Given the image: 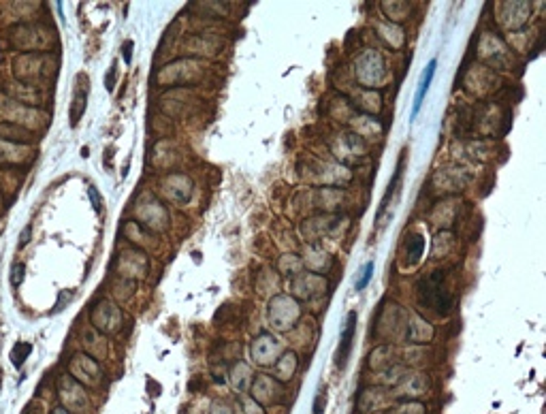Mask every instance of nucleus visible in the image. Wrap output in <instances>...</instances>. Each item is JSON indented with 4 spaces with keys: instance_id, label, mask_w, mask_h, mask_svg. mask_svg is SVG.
<instances>
[{
    "instance_id": "obj_10",
    "label": "nucleus",
    "mask_w": 546,
    "mask_h": 414,
    "mask_svg": "<svg viewBox=\"0 0 546 414\" xmlns=\"http://www.w3.org/2000/svg\"><path fill=\"white\" fill-rule=\"evenodd\" d=\"M436 69H438V60H431V62L427 64V69L423 71V77H421V81H418V88H416V99H414V105H412L410 120H414V117L418 115V111H421V105H423V101H425V97H427V90H429L431 81H433Z\"/></svg>"
},
{
    "instance_id": "obj_4",
    "label": "nucleus",
    "mask_w": 546,
    "mask_h": 414,
    "mask_svg": "<svg viewBox=\"0 0 546 414\" xmlns=\"http://www.w3.org/2000/svg\"><path fill=\"white\" fill-rule=\"evenodd\" d=\"M71 376L81 385H99L103 378V367L86 352H75L71 359Z\"/></svg>"
},
{
    "instance_id": "obj_1",
    "label": "nucleus",
    "mask_w": 546,
    "mask_h": 414,
    "mask_svg": "<svg viewBox=\"0 0 546 414\" xmlns=\"http://www.w3.org/2000/svg\"><path fill=\"white\" fill-rule=\"evenodd\" d=\"M13 75L22 84L32 86L34 81L48 79L50 75V60L43 54H24L13 60Z\"/></svg>"
},
{
    "instance_id": "obj_13",
    "label": "nucleus",
    "mask_w": 546,
    "mask_h": 414,
    "mask_svg": "<svg viewBox=\"0 0 546 414\" xmlns=\"http://www.w3.org/2000/svg\"><path fill=\"white\" fill-rule=\"evenodd\" d=\"M403 250H405V265H416L425 252V237L421 233H410L405 237Z\"/></svg>"
},
{
    "instance_id": "obj_8",
    "label": "nucleus",
    "mask_w": 546,
    "mask_h": 414,
    "mask_svg": "<svg viewBox=\"0 0 546 414\" xmlns=\"http://www.w3.org/2000/svg\"><path fill=\"white\" fill-rule=\"evenodd\" d=\"M34 131L26 129L22 124L15 122H3L0 124V141L5 143H15V145H30L34 141Z\"/></svg>"
},
{
    "instance_id": "obj_14",
    "label": "nucleus",
    "mask_w": 546,
    "mask_h": 414,
    "mask_svg": "<svg viewBox=\"0 0 546 414\" xmlns=\"http://www.w3.org/2000/svg\"><path fill=\"white\" fill-rule=\"evenodd\" d=\"M275 387H280L273 378H269V376H257V380H254V387H252V393H254V401H263V404H269V401H273L280 393H273V389Z\"/></svg>"
},
{
    "instance_id": "obj_16",
    "label": "nucleus",
    "mask_w": 546,
    "mask_h": 414,
    "mask_svg": "<svg viewBox=\"0 0 546 414\" xmlns=\"http://www.w3.org/2000/svg\"><path fill=\"white\" fill-rule=\"evenodd\" d=\"M247 380H250V369L243 363H235V367L231 369V383L237 391H245L247 389Z\"/></svg>"
},
{
    "instance_id": "obj_2",
    "label": "nucleus",
    "mask_w": 546,
    "mask_h": 414,
    "mask_svg": "<svg viewBox=\"0 0 546 414\" xmlns=\"http://www.w3.org/2000/svg\"><path fill=\"white\" fill-rule=\"evenodd\" d=\"M90 322L103 336H117L124 327V312L113 301H99L90 312Z\"/></svg>"
},
{
    "instance_id": "obj_23",
    "label": "nucleus",
    "mask_w": 546,
    "mask_h": 414,
    "mask_svg": "<svg viewBox=\"0 0 546 414\" xmlns=\"http://www.w3.org/2000/svg\"><path fill=\"white\" fill-rule=\"evenodd\" d=\"M22 414H43V406H41L38 401H30V404L24 408Z\"/></svg>"
},
{
    "instance_id": "obj_6",
    "label": "nucleus",
    "mask_w": 546,
    "mask_h": 414,
    "mask_svg": "<svg viewBox=\"0 0 546 414\" xmlns=\"http://www.w3.org/2000/svg\"><path fill=\"white\" fill-rule=\"evenodd\" d=\"M13 45L24 48V50H41L50 43V34L45 32V28L41 24H24V26H15L9 30Z\"/></svg>"
},
{
    "instance_id": "obj_19",
    "label": "nucleus",
    "mask_w": 546,
    "mask_h": 414,
    "mask_svg": "<svg viewBox=\"0 0 546 414\" xmlns=\"http://www.w3.org/2000/svg\"><path fill=\"white\" fill-rule=\"evenodd\" d=\"M24 276H26V265L24 263H15L11 267V284L13 286H20L24 282Z\"/></svg>"
},
{
    "instance_id": "obj_3",
    "label": "nucleus",
    "mask_w": 546,
    "mask_h": 414,
    "mask_svg": "<svg viewBox=\"0 0 546 414\" xmlns=\"http://www.w3.org/2000/svg\"><path fill=\"white\" fill-rule=\"evenodd\" d=\"M58 397L62 401V408H66L71 414H81L88 408V395L81 383H77L71 374H62L58 378Z\"/></svg>"
},
{
    "instance_id": "obj_27",
    "label": "nucleus",
    "mask_w": 546,
    "mask_h": 414,
    "mask_svg": "<svg viewBox=\"0 0 546 414\" xmlns=\"http://www.w3.org/2000/svg\"><path fill=\"white\" fill-rule=\"evenodd\" d=\"M52 414H71V412H69V410H66V408H62V406H58V408H54V410H52Z\"/></svg>"
},
{
    "instance_id": "obj_20",
    "label": "nucleus",
    "mask_w": 546,
    "mask_h": 414,
    "mask_svg": "<svg viewBox=\"0 0 546 414\" xmlns=\"http://www.w3.org/2000/svg\"><path fill=\"white\" fill-rule=\"evenodd\" d=\"M241 414H263V408L254 399H241Z\"/></svg>"
},
{
    "instance_id": "obj_26",
    "label": "nucleus",
    "mask_w": 546,
    "mask_h": 414,
    "mask_svg": "<svg viewBox=\"0 0 546 414\" xmlns=\"http://www.w3.org/2000/svg\"><path fill=\"white\" fill-rule=\"evenodd\" d=\"M113 73H115V64L109 69V77H107V90H113Z\"/></svg>"
},
{
    "instance_id": "obj_17",
    "label": "nucleus",
    "mask_w": 546,
    "mask_h": 414,
    "mask_svg": "<svg viewBox=\"0 0 546 414\" xmlns=\"http://www.w3.org/2000/svg\"><path fill=\"white\" fill-rule=\"evenodd\" d=\"M30 352H32V346H30V344H15V348H13V352H11L13 365L20 367V365L30 357Z\"/></svg>"
},
{
    "instance_id": "obj_15",
    "label": "nucleus",
    "mask_w": 546,
    "mask_h": 414,
    "mask_svg": "<svg viewBox=\"0 0 546 414\" xmlns=\"http://www.w3.org/2000/svg\"><path fill=\"white\" fill-rule=\"evenodd\" d=\"M86 105H88V92L77 86V92H75V99H73V105H71V124L73 127L79 124L83 111H86Z\"/></svg>"
},
{
    "instance_id": "obj_24",
    "label": "nucleus",
    "mask_w": 546,
    "mask_h": 414,
    "mask_svg": "<svg viewBox=\"0 0 546 414\" xmlns=\"http://www.w3.org/2000/svg\"><path fill=\"white\" fill-rule=\"evenodd\" d=\"M124 60L126 62H131V54H133V41H126V43H124Z\"/></svg>"
},
{
    "instance_id": "obj_7",
    "label": "nucleus",
    "mask_w": 546,
    "mask_h": 414,
    "mask_svg": "<svg viewBox=\"0 0 546 414\" xmlns=\"http://www.w3.org/2000/svg\"><path fill=\"white\" fill-rule=\"evenodd\" d=\"M117 271L122 276H129V280H139L145 276L148 271V257L141 250H124L120 255V263H117Z\"/></svg>"
},
{
    "instance_id": "obj_22",
    "label": "nucleus",
    "mask_w": 546,
    "mask_h": 414,
    "mask_svg": "<svg viewBox=\"0 0 546 414\" xmlns=\"http://www.w3.org/2000/svg\"><path fill=\"white\" fill-rule=\"evenodd\" d=\"M324 404H326V393L320 391L316 395V404H314V414H322L324 412Z\"/></svg>"
},
{
    "instance_id": "obj_18",
    "label": "nucleus",
    "mask_w": 546,
    "mask_h": 414,
    "mask_svg": "<svg viewBox=\"0 0 546 414\" xmlns=\"http://www.w3.org/2000/svg\"><path fill=\"white\" fill-rule=\"evenodd\" d=\"M371 276H373V263H367V265H365V269H363V276H361V278L357 280V284H354V288H357V291H363V288H367V284H369Z\"/></svg>"
},
{
    "instance_id": "obj_5",
    "label": "nucleus",
    "mask_w": 546,
    "mask_h": 414,
    "mask_svg": "<svg viewBox=\"0 0 546 414\" xmlns=\"http://www.w3.org/2000/svg\"><path fill=\"white\" fill-rule=\"evenodd\" d=\"M137 214L139 220L150 227V231H164L169 227V214H166L164 205L154 197H143L137 203Z\"/></svg>"
},
{
    "instance_id": "obj_12",
    "label": "nucleus",
    "mask_w": 546,
    "mask_h": 414,
    "mask_svg": "<svg viewBox=\"0 0 546 414\" xmlns=\"http://www.w3.org/2000/svg\"><path fill=\"white\" fill-rule=\"evenodd\" d=\"M354 334H357V312H350L348 320H346V329L342 331V342H340V350H338V365L344 367V363L348 361L352 342H354Z\"/></svg>"
},
{
    "instance_id": "obj_21",
    "label": "nucleus",
    "mask_w": 546,
    "mask_h": 414,
    "mask_svg": "<svg viewBox=\"0 0 546 414\" xmlns=\"http://www.w3.org/2000/svg\"><path fill=\"white\" fill-rule=\"evenodd\" d=\"M88 197H90V201H92V205H94V210L101 212V210H103V201H101V194H99V190H96L94 186L88 188Z\"/></svg>"
},
{
    "instance_id": "obj_9",
    "label": "nucleus",
    "mask_w": 546,
    "mask_h": 414,
    "mask_svg": "<svg viewBox=\"0 0 546 414\" xmlns=\"http://www.w3.org/2000/svg\"><path fill=\"white\" fill-rule=\"evenodd\" d=\"M164 190L173 201L186 203L192 192V180L186 176H169V180L164 182Z\"/></svg>"
},
{
    "instance_id": "obj_25",
    "label": "nucleus",
    "mask_w": 546,
    "mask_h": 414,
    "mask_svg": "<svg viewBox=\"0 0 546 414\" xmlns=\"http://www.w3.org/2000/svg\"><path fill=\"white\" fill-rule=\"evenodd\" d=\"M28 239H30V227L24 229V233H22V237H20V248H24V245L28 243Z\"/></svg>"
},
{
    "instance_id": "obj_11",
    "label": "nucleus",
    "mask_w": 546,
    "mask_h": 414,
    "mask_svg": "<svg viewBox=\"0 0 546 414\" xmlns=\"http://www.w3.org/2000/svg\"><path fill=\"white\" fill-rule=\"evenodd\" d=\"M81 342H83V346H86V355H90L94 359H101V357L107 355V340H105V336L101 334V331H96L94 327L83 331Z\"/></svg>"
}]
</instances>
